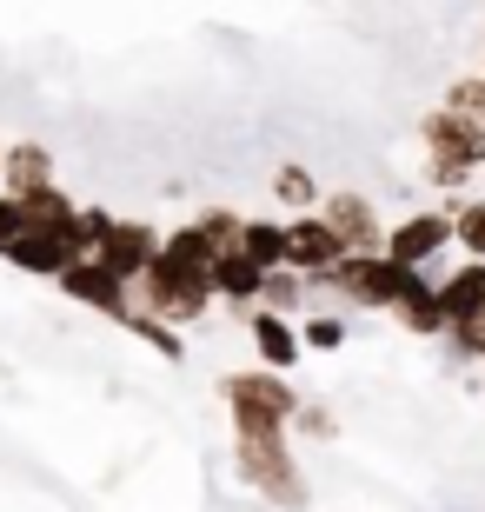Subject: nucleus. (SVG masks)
<instances>
[{
  "instance_id": "aec40b11",
  "label": "nucleus",
  "mask_w": 485,
  "mask_h": 512,
  "mask_svg": "<svg viewBox=\"0 0 485 512\" xmlns=\"http://www.w3.org/2000/svg\"><path fill=\"white\" fill-rule=\"evenodd\" d=\"M299 346H306V353H339V346L353 340V320H346V313H339V306H326V313H299Z\"/></svg>"
},
{
  "instance_id": "b1692460",
  "label": "nucleus",
  "mask_w": 485,
  "mask_h": 512,
  "mask_svg": "<svg viewBox=\"0 0 485 512\" xmlns=\"http://www.w3.org/2000/svg\"><path fill=\"white\" fill-rule=\"evenodd\" d=\"M193 227L206 233V247H213V253H240L246 213H233V207H200V220H193Z\"/></svg>"
},
{
  "instance_id": "a211bd4d",
  "label": "nucleus",
  "mask_w": 485,
  "mask_h": 512,
  "mask_svg": "<svg viewBox=\"0 0 485 512\" xmlns=\"http://www.w3.org/2000/svg\"><path fill=\"white\" fill-rule=\"evenodd\" d=\"M306 300H313V286H306V273H293V266H273V273L260 280V306L280 313V320H299Z\"/></svg>"
},
{
  "instance_id": "ddd939ff",
  "label": "nucleus",
  "mask_w": 485,
  "mask_h": 512,
  "mask_svg": "<svg viewBox=\"0 0 485 512\" xmlns=\"http://www.w3.org/2000/svg\"><path fill=\"white\" fill-rule=\"evenodd\" d=\"M439 286V306H446V326H466L485 313V260H459L446 273V280H432Z\"/></svg>"
},
{
  "instance_id": "a878e982",
  "label": "nucleus",
  "mask_w": 485,
  "mask_h": 512,
  "mask_svg": "<svg viewBox=\"0 0 485 512\" xmlns=\"http://www.w3.org/2000/svg\"><path fill=\"white\" fill-rule=\"evenodd\" d=\"M127 333H140V340H147L153 353H160V360H173V366L187 360V346H180V333H173V326H160V320H147V313H133V320H127Z\"/></svg>"
},
{
  "instance_id": "393cba45",
  "label": "nucleus",
  "mask_w": 485,
  "mask_h": 512,
  "mask_svg": "<svg viewBox=\"0 0 485 512\" xmlns=\"http://www.w3.org/2000/svg\"><path fill=\"white\" fill-rule=\"evenodd\" d=\"M439 107H446V114H459V120H479V127H485V74L452 80L446 94H439Z\"/></svg>"
},
{
  "instance_id": "20e7f679",
  "label": "nucleus",
  "mask_w": 485,
  "mask_h": 512,
  "mask_svg": "<svg viewBox=\"0 0 485 512\" xmlns=\"http://www.w3.org/2000/svg\"><path fill=\"white\" fill-rule=\"evenodd\" d=\"M419 140H426V180L439 193H459L472 173H485V127L479 120H459L446 107H432L419 120Z\"/></svg>"
},
{
  "instance_id": "4468645a",
  "label": "nucleus",
  "mask_w": 485,
  "mask_h": 512,
  "mask_svg": "<svg viewBox=\"0 0 485 512\" xmlns=\"http://www.w3.org/2000/svg\"><path fill=\"white\" fill-rule=\"evenodd\" d=\"M386 320H399L412 340H446V306H439V286H432V273H419V280L406 286V300L392 306Z\"/></svg>"
},
{
  "instance_id": "f3484780",
  "label": "nucleus",
  "mask_w": 485,
  "mask_h": 512,
  "mask_svg": "<svg viewBox=\"0 0 485 512\" xmlns=\"http://www.w3.org/2000/svg\"><path fill=\"white\" fill-rule=\"evenodd\" d=\"M266 193H273L286 213H319V200H326V187L313 180V167H299V160H280L273 180H266Z\"/></svg>"
},
{
  "instance_id": "9b49d317",
  "label": "nucleus",
  "mask_w": 485,
  "mask_h": 512,
  "mask_svg": "<svg viewBox=\"0 0 485 512\" xmlns=\"http://www.w3.org/2000/svg\"><path fill=\"white\" fill-rule=\"evenodd\" d=\"M246 340H253V353H260L266 373H293L299 353H306V346H299V326L280 320V313H266V306L246 313Z\"/></svg>"
},
{
  "instance_id": "6e6552de",
  "label": "nucleus",
  "mask_w": 485,
  "mask_h": 512,
  "mask_svg": "<svg viewBox=\"0 0 485 512\" xmlns=\"http://www.w3.org/2000/svg\"><path fill=\"white\" fill-rule=\"evenodd\" d=\"M319 220L333 227V240L346 253H379V247H386V220H379L373 193H359V187H326Z\"/></svg>"
},
{
  "instance_id": "dca6fc26",
  "label": "nucleus",
  "mask_w": 485,
  "mask_h": 512,
  "mask_svg": "<svg viewBox=\"0 0 485 512\" xmlns=\"http://www.w3.org/2000/svg\"><path fill=\"white\" fill-rule=\"evenodd\" d=\"M160 260L173 266V273H187V280H206V273H213V260H220V253L206 247V233L193 227H173V233H160Z\"/></svg>"
},
{
  "instance_id": "9d476101",
  "label": "nucleus",
  "mask_w": 485,
  "mask_h": 512,
  "mask_svg": "<svg viewBox=\"0 0 485 512\" xmlns=\"http://www.w3.org/2000/svg\"><path fill=\"white\" fill-rule=\"evenodd\" d=\"M339 253H346V247L333 240V227H326L319 213H293V220H286V266H293V273L313 280V273H326Z\"/></svg>"
},
{
  "instance_id": "f257e3e1",
  "label": "nucleus",
  "mask_w": 485,
  "mask_h": 512,
  "mask_svg": "<svg viewBox=\"0 0 485 512\" xmlns=\"http://www.w3.org/2000/svg\"><path fill=\"white\" fill-rule=\"evenodd\" d=\"M419 280V273H406V266H392L386 253H339L326 273H313V293L319 300H333L339 313H392V306L406 300V286Z\"/></svg>"
},
{
  "instance_id": "2eb2a0df",
  "label": "nucleus",
  "mask_w": 485,
  "mask_h": 512,
  "mask_svg": "<svg viewBox=\"0 0 485 512\" xmlns=\"http://www.w3.org/2000/svg\"><path fill=\"white\" fill-rule=\"evenodd\" d=\"M260 266L246 260V253H220V260H213V273H206V286H213V300H226V306H246V313H253V306H260Z\"/></svg>"
},
{
  "instance_id": "c85d7f7f",
  "label": "nucleus",
  "mask_w": 485,
  "mask_h": 512,
  "mask_svg": "<svg viewBox=\"0 0 485 512\" xmlns=\"http://www.w3.org/2000/svg\"><path fill=\"white\" fill-rule=\"evenodd\" d=\"M0 153H7V147H0Z\"/></svg>"
},
{
  "instance_id": "5701e85b",
  "label": "nucleus",
  "mask_w": 485,
  "mask_h": 512,
  "mask_svg": "<svg viewBox=\"0 0 485 512\" xmlns=\"http://www.w3.org/2000/svg\"><path fill=\"white\" fill-rule=\"evenodd\" d=\"M333 433H339L333 406H326V399H306V393H299V413H293V426H286V439H306V446H326Z\"/></svg>"
},
{
  "instance_id": "bb28decb",
  "label": "nucleus",
  "mask_w": 485,
  "mask_h": 512,
  "mask_svg": "<svg viewBox=\"0 0 485 512\" xmlns=\"http://www.w3.org/2000/svg\"><path fill=\"white\" fill-rule=\"evenodd\" d=\"M20 233H27V213H20V200H14V193H0V253L14 247Z\"/></svg>"
},
{
  "instance_id": "0eeeda50",
  "label": "nucleus",
  "mask_w": 485,
  "mask_h": 512,
  "mask_svg": "<svg viewBox=\"0 0 485 512\" xmlns=\"http://www.w3.org/2000/svg\"><path fill=\"white\" fill-rule=\"evenodd\" d=\"M452 247V213L446 207H419V213H406L399 227H386V260L392 266H406V273H426L439 253Z\"/></svg>"
},
{
  "instance_id": "6ab92c4d",
  "label": "nucleus",
  "mask_w": 485,
  "mask_h": 512,
  "mask_svg": "<svg viewBox=\"0 0 485 512\" xmlns=\"http://www.w3.org/2000/svg\"><path fill=\"white\" fill-rule=\"evenodd\" d=\"M20 213H27V227H47V233H60V227H74L80 220V200L67 187H40V193H27V200H20Z\"/></svg>"
},
{
  "instance_id": "cd10ccee",
  "label": "nucleus",
  "mask_w": 485,
  "mask_h": 512,
  "mask_svg": "<svg viewBox=\"0 0 485 512\" xmlns=\"http://www.w3.org/2000/svg\"><path fill=\"white\" fill-rule=\"evenodd\" d=\"M446 512H466V506H446Z\"/></svg>"
},
{
  "instance_id": "c756f323",
  "label": "nucleus",
  "mask_w": 485,
  "mask_h": 512,
  "mask_svg": "<svg viewBox=\"0 0 485 512\" xmlns=\"http://www.w3.org/2000/svg\"><path fill=\"white\" fill-rule=\"evenodd\" d=\"M479 74H485V67H479Z\"/></svg>"
},
{
  "instance_id": "f03ea898",
  "label": "nucleus",
  "mask_w": 485,
  "mask_h": 512,
  "mask_svg": "<svg viewBox=\"0 0 485 512\" xmlns=\"http://www.w3.org/2000/svg\"><path fill=\"white\" fill-rule=\"evenodd\" d=\"M220 399H226V426L233 439H280L299 413V393L286 373H266V366H240L220 380Z\"/></svg>"
},
{
  "instance_id": "412c9836",
  "label": "nucleus",
  "mask_w": 485,
  "mask_h": 512,
  "mask_svg": "<svg viewBox=\"0 0 485 512\" xmlns=\"http://www.w3.org/2000/svg\"><path fill=\"white\" fill-rule=\"evenodd\" d=\"M240 253L260 266V273L286 266V220H246L240 227Z\"/></svg>"
},
{
  "instance_id": "f8f14e48",
  "label": "nucleus",
  "mask_w": 485,
  "mask_h": 512,
  "mask_svg": "<svg viewBox=\"0 0 485 512\" xmlns=\"http://www.w3.org/2000/svg\"><path fill=\"white\" fill-rule=\"evenodd\" d=\"M40 187H54V153L40 147V140H14V147L0 153V193L27 200Z\"/></svg>"
},
{
  "instance_id": "1a4fd4ad",
  "label": "nucleus",
  "mask_w": 485,
  "mask_h": 512,
  "mask_svg": "<svg viewBox=\"0 0 485 512\" xmlns=\"http://www.w3.org/2000/svg\"><path fill=\"white\" fill-rule=\"evenodd\" d=\"M54 286H60V293H67L74 306L100 313V320H120V326H127L133 313H140V306H133V286H127V280H113V273H107L100 260H74Z\"/></svg>"
},
{
  "instance_id": "423d86ee",
  "label": "nucleus",
  "mask_w": 485,
  "mask_h": 512,
  "mask_svg": "<svg viewBox=\"0 0 485 512\" xmlns=\"http://www.w3.org/2000/svg\"><path fill=\"white\" fill-rule=\"evenodd\" d=\"M80 220L94 233V260L127 286L140 280L153 266V253H160V227H147V220H120V213H107V207H80Z\"/></svg>"
},
{
  "instance_id": "7ed1b4c3",
  "label": "nucleus",
  "mask_w": 485,
  "mask_h": 512,
  "mask_svg": "<svg viewBox=\"0 0 485 512\" xmlns=\"http://www.w3.org/2000/svg\"><path fill=\"white\" fill-rule=\"evenodd\" d=\"M233 473L280 512H306L313 506V486H306V473H299V453H293L286 433L280 439H233Z\"/></svg>"
},
{
  "instance_id": "4be33fe9",
  "label": "nucleus",
  "mask_w": 485,
  "mask_h": 512,
  "mask_svg": "<svg viewBox=\"0 0 485 512\" xmlns=\"http://www.w3.org/2000/svg\"><path fill=\"white\" fill-rule=\"evenodd\" d=\"M446 213H452V247L466 260H485V193H472V200H459Z\"/></svg>"
},
{
  "instance_id": "39448f33",
  "label": "nucleus",
  "mask_w": 485,
  "mask_h": 512,
  "mask_svg": "<svg viewBox=\"0 0 485 512\" xmlns=\"http://www.w3.org/2000/svg\"><path fill=\"white\" fill-rule=\"evenodd\" d=\"M133 306H140L147 320H160V326H173V333H180V326L206 320V313H213L220 300H213V286H206V280L173 273V266L153 253V266L140 273V280H133Z\"/></svg>"
}]
</instances>
